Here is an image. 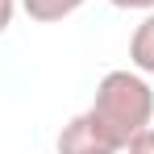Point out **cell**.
Returning a JSON list of instances; mask_svg holds the SVG:
<instances>
[{
  "mask_svg": "<svg viewBox=\"0 0 154 154\" xmlns=\"http://www.w3.org/2000/svg\"><path fill=\"white\" fill-rule=\"evenodd\" d=\"M88 117L117 150H125L154 121V92L146 75L142 71H108L96 83V100L88 108Z\"/></svg>",
  "mask_w": 154,
  "mask_h": 154,
  "instance_id": "obj_1",
  "label": "cell"
},
{
  "mask_svg": "<svg viewBox=\"0 0 154 154\" xmlns=\"http://www.w3.org/2000/svg\"><path fill=\"white\" fill-rule=\"evenodd\" d=\"M58 154H121V150L92 125L88 112H79V117H71V121L63 125V133H58Z\"/></svg>",
  "mask_w": 154,
  "mask_h": 154,
  "instance_id": "obj_2",
  "label": "cell"
},
{
  "mask_svg": "<svg viewBox=\"0 0 154 154\" xmlns=\"http://www.w3.org/2000/svg\"><path fill=\"white\" fill-rule=\"evenodd\" d=\"M129 63H133V71L154 75V8L142 17V25L129 38Z\"/></svg>",
  "mask_w": 154,
  "mask_h": 154,
  "instance_id": "obj_3",
  "label": "cell"
},
{
  "mask_svg": "<svg viewBox=\"0 0 154 154\" xmlns=\"http://www.w3.org/2000/svg\"><path fill=\"white\" fill-rule=\"evenodd\" d=\"M21 8H25L29 21H38V25H54V21L71 17L75 8H83V0H21Z\"/></svg>",
  "mask_w": 154,
  "mask_h": 154,
  "instance_id": "obj_4",
  "label": "cell"
},
{
  "mask_svg": "<svg viewBox=\"0 0 154 154\" xmlns=\"http://www.w3.org/2000/svg\"><path fill=\"white\" fill-rule=\"evenodd\" d=\"M125 154H154V125H146L133 142L125 146Z\"/></svg>",
  "mask_w": 154,
  "mask_h": 154,
  "instance_id": "obj_5",
  "label": "cell"
},
{
  "mask_svg": "<svg viewBox=\"0 0 154 154\" xmlns=\"http://www.w3.org/2000/svg\"><path fill=\"white\" fill-rule=\"evenodd\" d=\"M112 8H133V13H150L154 8V0H108Z\"/></svg>",
  "mask_w": 154,
  "mask_h": 154,
  "instance_id": "obj_6",
  "label": "cell"
},
{
  "mask_svg": "<svg viewBox=\"0 0 154 154\" xmlns=\"http://www.w3.org/2000/svg\"><path fill=\"white\" fill-rule=\"evenodd\" d=\"M13 13H17V0H0V33L13 25Z\"/></svg>",
  "mask_w": 154,
  "mask_h": 154,
  "instance_id": "obj_7",
  "label": "cell"
}]
</instances>
